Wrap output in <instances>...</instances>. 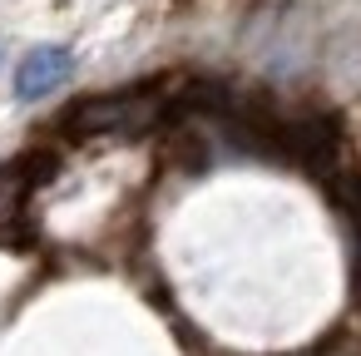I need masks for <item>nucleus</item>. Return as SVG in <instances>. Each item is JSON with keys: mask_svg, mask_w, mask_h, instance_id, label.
Masks as SVG:
<instances>
[{"mask_svg": "<svg viewBox=\"0 0 361 356\" xmlns=\"http://www.w3.org/2000/svg\"><path fill=\"white\" fill-rule=\"evenodd\" d=\"M164 119H173V94L164 85H129V90L80 99L65 114V129L80 139L85 134H149Z\"/></svg>", "mask_w": 361, "mask_h": 356, "instance_id": "1", "label": "nucleus"}, {"mask_svg": "<svg viewBox=\"0 0 361 356\" xmlns=\"http://www.w3.org/2000/svg\"><path fill=\"white\" fill-rule=\"evenodd\" d=\"M50 168H55V159H45V154H25V159L0 164V238H16L25 228L30 193L40 188V178Z\"/></svg>", "mask_w": 361, "mask_h": 356, "instance_id": "2", "label": "nucleus"}, {"mask_svg": "<svg viewBox=\"0 0 361 356\" xmlns=\"http://www.w3.org/2000/svg\"><path fill=\"white\" fill-rule=\"evenodd\" d=\"M70 75H75V55L65 45H35L16 70V99H25V104L50 99Z\"/></svg>", "mask_w": 361, "mask_h": 356, "instance_id": "3", "label": "nucleus"}, {"mask_svg": "<svg viewBox=\"0 0 361 356\" xmlns=\"http://www.w3.org/2000/svg\"><path fill=\"white\" fill-rule=\"evenodd\" d=\"M331 193L346 213V233H351V287H356V302H361V168L351 178H331Z\"/></svg>", "mask_w": 361, "mask_h": 356, "instance_id": "4", "label": "nucleus"}]
</instances>
